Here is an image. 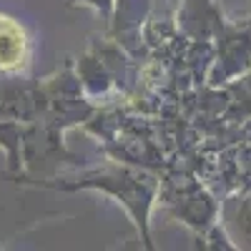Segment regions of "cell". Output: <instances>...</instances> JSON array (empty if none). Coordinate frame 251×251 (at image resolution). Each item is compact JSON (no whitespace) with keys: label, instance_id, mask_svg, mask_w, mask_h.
<instances>
[{"label":"cell","instance_id":"obj_1","mask_svg":"<svg viewBox=\"0 0 251 251\" xmlns=\"http://www.w3.org/2000/svg\"><path fill=\"white\" fill-rule=\"evenodd\" d=\"M28 58V38L13 18L0 15V68L15 71Z\"/></svg>","mask_w":251,"mask_h":251}]
</instances>
